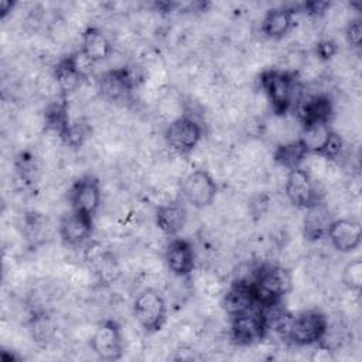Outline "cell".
<instances>
[{"label":"cell","instance_id":"5","mask_svg":"<svg viewBox=\"0 0 362 362\" xmlns=\"http://www.w3.org/2000/svg\"><path fill=\"white\" fill-rule=\"evenodd\" d=\"M202 126L188 115H181L170 120L164 130V140L167 146L180 156L192 153L202 140Z\"/></svg>","mask_w":362,"mask_h":362},{"label":"cell","instance_id":"18","mask_svg":"<svg viewBox=\"0 0 362 362\" xmlns=\"http://www.w3.org/2000/svg\"><path fill=\"white\" fill-rule=\"evenodd\" d=\"M256 300L252 290L250 281L239 280L236 281L228 293L223 296V308L229 317L256 308Z\"/></svg>","mask_w":362,"mask_h":362},{"label":"cell","instance_id":"28","mask_svg":"<svg viewBox=\"0 0 362 362\" xmlns=\"http://www.w3.org/2000/svg\"><path fill=\"white\" fill-rule=\"evenodd\" d=\"M14 7V3L11 1H1L0 3V11H1V18H4Z\"/></svg>","mask_w":362,"mask_h":362},{"label":"cell","instance_id":"12","mask_svg":"<svg viewBox=\"0 0 362 362\" xmlns=\"http://www.w3.org/2000/svg\"><path fill=\"white\" fill-rule=\"evenodd\" d=\"M332 247L339 253H351L361 246L362 230L361 223L355 218L332 219L328 226L327 236Z\"/></svg>","mask_w":362,"mask_h":362},{"label":"cell","instance_id":"9","mask_svg":"<svg viewBox=\"0 0 362 362\" xmlns=\"http://www.w3.org/2000/svg\"><path fill=\"white\" fill-rule=\"evenodd\" d=\"M90 348L102 361H119L124 354V338L117 321H102L90 337Z\"/></svg>","mask_w":362,"mask_h":362},{"label":"cell","instance_id":"24","mask_svg":"<svg viewBox=\"0 0 362 362\" xmlns=\"http://www.w3.org/2000/svg\"><path fill=\"white\" fill-rule=\"evenodd\" d=\"M342 284L354 293H359L362 288V260L359 257L349 260L341 273Z\"/></svg>","mask_w":362,"mask_h":362},{"label":"cell","instance_id":"23","mask_svg":"<svg viewBox=\"0 0 362 362\" xmlns=\"http://www.w3.org/2000/svg\"><path fill=\"white\" fill-rule=\"evenodd\" d=\"M307 157L308 154L298 139L280 144L274 151V161L287 171L303 167Z\"/></svg>","mask_w":362,"mask_h":362},{"label":"cell","instance_id":"21","mask_svg":"<svg viewBox=\"0 0 362 362\" xmlns=\"http://www.w3.org/2000/svg\"><path fill=\"white\" fill-rule=\"evenodd\" d=\"M52 75L58 83L61 96H65V98L68 95L74 93L75 90H78L81 83L85 81V76L76 68V65L72 59V55H68L64 59H61L55 65Z\"/></svg>","mask_w":362,"mask_h":362},{"label":"cell","instance_id":"14","mask_svg":"<svg viewBox=\"0 0 362 362\" xmlns=\"http://www.w3.org/2000/svg\"><path fill=\"white\" fill-rule=\"evenodd\" d=\"M92 230L93 218L72 209L61 218L58 225L59 236L68 246H79L85 243L90 238Z\"/></svg>","mask_w":362,"mask_h":362},{"label":"cell","instance_id":"1","mask_svg":"<svg viewBox=\"0 0 362 362\" xmlns=\"http://www.w3.org/2000/svg\"><path fill=\"white\" fill-rule=\"evenodd\" d=\"M276 329L293 345H321L328 334V318L317 308L303 310L293 315L280 314L276 318Z\"/></svg>","mask_w":362,"mask_h":362},{"label":"cell","instance_id":"4","mask_svg":"<svg viewBox=\"0 0 362 362\" xmlns=\"http://www.w3.org/2000/svg\"><path fill=\"white\" fill-rule=\"evenodd\" d=\"M132 310L136 322L147 334L158 332L167 321V301L153 287H147L136 296Z\"/></svg>","mask_w":362,"mask_h":362},{"label":"cell","instance_id":"16","mask_svg":"<svg viewBox=\"0 0 362 362\" xmlns=\"http://www.w3.org/2000/svg\"><path fill=\"white\" fill-rule=\"evenodd\" d=\"M112 49H113L112 41L99 27L89 25L82 31L79 51L92 64L105 61L112 54Z\"/></svg>","mask_w":362,"mask_h":362},{"label":"cell","instance_id":"8","mask_svg":"<svg viewBox=\"0 0 362 362\" xmlns=\"http://www.w3.org/2000/svg\"><path fill=\"white\" fill-rule=\"evenodd\" d=\"M284 194L288 202L300 209H307L322 201L315 178L303 167L287 171Z\"/></svg>","mask_w":362,"mask_h":362},{"label":"cell","instance_id":"17","mask_svg":"<svg viewBox=\"0 0 362 362\" xmlns=\"http://www.w3.org/2000/svg\"><path fill=\"white\" fill-rule=\"evenodd\" d=\"M294 27V11L288 7H274L266 11L260 30L269 40L284 38Z\"/></svg>","mask_w":362,"mask_h":362},{"label":"cell","instance_id":"3","mask_svg":"<svg viewBox=\"0 0 362 362\" xmlns=\"http://www.w3.org/2000/svg\"><path fill=\"white\" fill-rule=\"evenodd\" d=\"M255 300L259 308L269 310L280 304L293 287L290 272L277 264H264L250 280Z\"/></svg>","mask_w":362,"mask_h":362},{"label":"cell","instance_id":"20","mask_svg":"<svg viewBox=\"0 0 362 362\" xmlns=\"http://www.w3.org/2000/svg\"><path fill=\"white\" fill-rule=\"evenodd\" d=\"M331 222V212L322 201L307 208L303 222L305 239L318 240L321 238H325Z\"/></svg>","mask_w":362,"mask_h":362},{"label":"cell","instance_id":"22","mask_svg":"<svg viewBox=\"0 0 362 362\" xmlns=\"http://www.w3.org/2000/svg\"><path fill=\"white\" fill-rule=\"evenodd\" d=\"M331 132L332 129L329 127V123H325V122L303 124L298 136V141L303 144L307 154L320 156Z\"/></svg>","mask_w":362,"mask_h":362},{"label":"cell","instance_id":"7","mask_svg":"<svg viewBox=\"0 0 362 362\" xmlns=\"http://www.w3.org/2000/svg\"><path fill=\"white\" fill-rule=\"evenodd\" d=\"M267 329L266 311L259 307L230 317V337L236 345H253L264 338Z\"/></svg>","mask_w":362,"mask_h":362},{"label":"cell","instance_id":"6","mask_svg":"<svg viewBox=\"0 0 362 362\" xmlns=\"http://www.w3.org/2000/svg\"><path fill=\"white\" fill-rule=\"evenodd\" d=\"M182 198L194 208L204 209L212 205L219 187L208 170L197 168L189 171L180 185Z\"/></svg>","mask_w":362,"mask_h":362},{"label":"cell","instance_id":"27","mask_svg":"<svg viewBox=\"0 0 362 362\" xmlns=\"http://www.w3.org/2000/svg\"><path fill=\"white\" fill-rule=\"evenodd\" d=\"M335 52H337V45L332 41H321L315 47V54L322 61L332 58L335 55Z\"/></svg>","mask_w":362,"mask_h":362},{"label":"cell","instance_id":"26","mask_svg":"<svg viewBox=\"0 0 362 362\" xmlns=\"http://www.w3.org/2000/svg\"><path fill=\"white\" fill-rule=\"evenodd\" d=\"M344 37L346 40V42L352 47V48H359L361 42H362V21L361 18H351L345 28H344Z\"/></svg>","mask_w":362,"mask_h":362},{"label":"cell","instance_id":"15","mask_svg":"<svg viewBox=\"0 0 362 362\" xmlns=\"http://www.w3.org/2000/svg\"><path fill=\"white\" fill-rule=\"evenodd\" d=\"M156 225L157 228L170 238L177 236L185 226L188 215L187 209L180 199H171L161 204L156 209Z\"/></svg>","mask_w":362,"mask_h":362},{"label":"cell","instance_id":"19","mask_svg":"<svg viewBox=\"0 0 362 362\" xmlns=\"http://www.w3.org/2000/svg\"><path fill=\"white\" fill-rule=\"evenodd\" d=\"M298 119L303 124L325 122L329 123L332 116V102L328 95H314L298 102Z\"/></svg>","mask_w":362,"mask_h":362},{"label":"cell","instance_id":"25","mask_svg":"<svg viewBox=\"0 0 362 362\" xmlns=\"http://www.w3.org/2000/svg\"><path fill=\"white\" fill-rule=\"evenodd\" d=\"M342 147H344V140L342 137L337 133V132H331L329 136H328V140L325 143V146L322 147L320 156L324 157L325 160L331 161V160H335L341 151H342Z\"/></svg>","mask_w":362,"mask_h":362},{"label":"cell","instance_id":"2","mask_svg":"<svg viewBox=\"0 0 362 362\" xmlns=\"http://www.w3.org/2000/svg\"><path fill=\"white\" fill-rule=\"evenodd\" d=\"M260 86L264 90L272 109L284 115L300 102V78L297 71L270 68L262 72Z\"/></svg>","mask_w":362,"mask_h":362},{"label":"cell","instance_id":"13","mask_svg":"<svg viewBox=\"0 0 362 362\" xmlns=\"http://www.w3.org/2000/svg\"><path fill=\"white\" fill-rule=\"evenodd\" d=\"M164 262L175 277H188L195 269V252L191 242L174 236L165 246Z\"/></svg>","mask_w":362,"mask_h":362},{"label":"cell","instance_id":"10","mask_svg":"<svg viewBox=\"0 0 362 362\" xmlns=\"http://www.w3.org/2000/svg\"><path fill=\"white\" fill-rule=\"evenodd\" d=\"M71 209L95 218L102 204V188L100 182L92 174L81 175L68 192Z\"/></svg>","mask_w":362,"mask_h":362},{"label":"cell","instance_id":"11","mask_svg":"<svg viewBox=\"0 0 362 362\" xmlns=\"http://www.w3.org/2000/svg\"><path fill=\"white\" fill-rule=\"evenodd\" d=\"M133 88V74L127 66L112 68L109 71H105L96 82L98 93L109 102H117L120 99H124L132 93Z\"/></svg>","mask_w":362,"mask_h":362}]
</instances>
